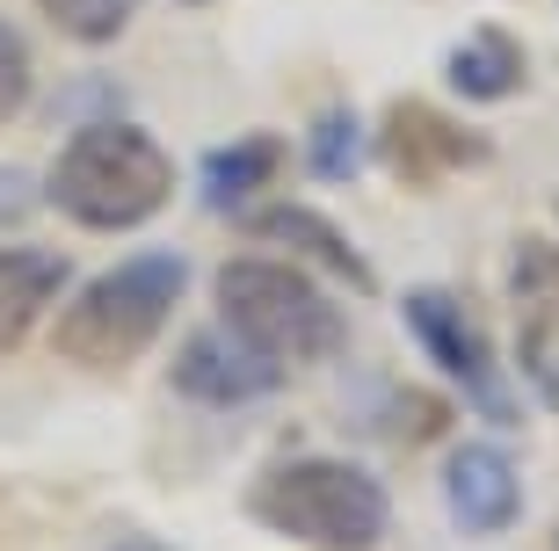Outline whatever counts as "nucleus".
Instances as JSON below:
<instances>
[{
	"mask_svg": "<svg viewBox=\"0 0 559 551\" xmlns=\"http://www.w3.org/2000/svg\"><path fill=\"white\" fill-rule=\"evenodd\" d=\"M276 175H284V139L276 131H248V139H226L204 153L197 196H204V211H248Z\"/></svg>",
	"mask_w": 559,
	"mask_h": 551,
	"instance_id": "obj_11",
	"label": "nucleus"
},
{
	"mask_svg": "<svg viewBox=\"0 0 559 551\" xmlns=\"http://www.w3.org/2000/svg\"><path fill=\"white\" fill-rule=\"evenodd\" d=\"M211 290H218V320L233 334H248L254 348H270L276 363H312V356L342 348V312L320 298V284L306 268L240 254V262L218 268Z\"/></svg>",
	"mask_w": 559,
	"mask_h": 551,
	"instance_id": "obj_4",
	"label": "nucleus"
},
{
	"mask_svg": "<svg viewBox=\"0 0 559 551\" xmlns=\"http://www.w3.org/2000/svg\"><path fill=\"white\" fill-rule=\"evenodd\" d=\"M284 385V363L270 348H254L248 334H233L226 320L218 327H197L175 356V392L197 399V407H248L262 392Z\"/></svg>",
	"mask_w": 559,
	"mask_h": 551,
	"instance_id": "obj_6",
	"label": "nucleus"
},
{
	"mask_svg": "<svg viewBox=\"0 0 559 551\" xmlns=\"http://www.w3.org/2000/svg\"><path fill=\"white\" fill-rule=\"evenodd\" d=\"M306 160H312L320 182H349L356 160H364V117L342 109V103L320 109V117H312V139H306Z\"/></svg>",
	"mask_w": 559,
	"mask_h": 551,
	"instance_id": "obj_14",
	"label": "nucleus"
},
{
	"mask_svg": "<svg viewBox=\"0 0 559 551\" xmlns=\"http://www.w3.org/2000/svg\"><path fill=\"white\" fill-rule=\"evenodd\" d=\"M378 160L393 167V175H407V182H436V175H457V167L495 160V139L407 95V103H393L385 123H378Z\"/></svg>",
	"mask_w": 559,
	"mask_h": 551,
	"instance_id": "obj_7",
	"label": "nucleus"
},
{
	"mask_svg": "<svg viewBox=\"0 0 559 551\" xmlns=\"http://www.w3.org/2000/svg\"><path fill=\"white\" fill-rule=\"evenodd\" d=\"M109 551H167V544H153V537H124V544H109Z\"/></svg>",
	"mask_w": 559,
	"mask_h": 551,
	"instance_id": "obj_18",
	"label": "nucleus"
},
{
	"mask_svg": "<svg viewBox=\"0 0 559 551\" xmlns=\"http://www.w3.org/2000/svg\"><path fill=\"white\" fill-rule=\"evenodd\" d=\"M167 196H175L167 145L145 123H124V117H103L87 131H73L66 153L51 160V182H44V204L66 211L73 225H87V232H131Z\"/></svg>",
	"mask_w": 559,
	"mask_h": 551,
	"instance_id": "obj_1",
	"label": "nucleus"
},
{
	"mask_svg": "<svg viewBox=\"0 0 559 551\" xmlns=\"http://www.w3.org/2000/svg\"><path fill=\"white\" fill-rule=\"evenodd\" d=\"M254 232L270 247H290L298 262H312L320 276H334V284H349V290H378V276H371V262L356 254L349 240H342V225L334 218H320V211H306V204H270V211H254Z\"/></svg>",
	"mask_w": 559,
	"mask_h": 551,
	"instance_id": "obj_10",
	"label": "nucleus"
},
{
	"mask_svg": "<svg viewBox=\"0 0 559 551\" xmlns=\"http://www.w3.org/2000/svg\"><path fill=\"white\" fill-rule=\"evenodd\" d=\"M443 501H451L465 537H495L523 515V479L495 443H465V450H451V465H443Z\"/></svg>",
	"mask_w": 559,
	"mask_h": 551,
	"instance_id": "obj_9",
	"label": "nucleus"
},
{
	"mask_svg": "<svg viewBox=\"0 0 559 551\" xmlns=\"http://www.w3.org/2000/svg\"><path fill=\"white\" fill-rule=\"evenodd\" d=\"M59 284H66V254H51V247H0V356L44 320Z\"/></svg>",
	"mask_w": 559,
	"mask_h": 551,
	"instance_id": "obj_12",
	"label": "nucleus"
},
{
	"mask_svg": "<svg viewBox=\"0 0 559 551\" xmlns=\"http://www.w3.org/2000/svg\"><path fill=\"white\" fill-rule=\"evenodd\" d=\"M22 103H29V37L0 22V123H15Z\"/></svg>",
	"mask_w": 559,
	"mask_h": 551,
	"instance_id": "obj_16",
	"label": "nucleus"
},
{
	"mask_svg": "<svg viewBox=\"0 0 559 551\" xmlns=\"http://www.w3.org/2000/svg\"><path fill=\"white\" fill-rule=\"evenodd\" d=\"M182 8H211V0H182Z\"/></svg>",
	"mask_w": 559,
	"mask_h": 551,
	"instance_id": "obj_19",
	"label": "nucleus"
},
{
	"mask_svg": "<svg viewBox=\"0 0 559 551\" xmlns=\"http://www.w3.org/2000/svg\"><path fill=\"white\" fill-rule=\"evenodd\" d=\"M254 523H270L276 537L312 551H371L393 523V501L364 465L342 457H290V465L262 471L248 493Z\"/></svg>",
	"mask_w": 559,
	"mask_h": 551,
	"instance_id": "obj_3",
	"label": "nucleus"
},
{
	"mask_svg": "<svg viewBox=\"0 0 559 551\" xmlns=\"http://www.w3.org/2000/svg\"><path fill=\"white\" fill-rule=\"evenodd\" d=\"M37 175H29V167H8L0 160V225H22L29 218V211H37Z\"/></svg>",
	"mask_w": 559,
	"mask_h": 551,
	"instance_id": "obj_17",
	"label": "nucleus"
},
{
	"mask_svg": "<svg viewBox=\"0 0 559 551\" xmlns=\"http://www.w3.org/2000/svg\"><path fill=\"white\" fill-rule=\"evenodd\" d=\"M443 81H451L457 103H509L523 87V44L516 29H473V37L457 44L451 59H443Z\"/></svg>",
	"mask_w": 559,
	"mask_h": 551,
	"instance_id": "obj_13",
	"label": "nucleus"
},
{
	"mask_svg": "<svg viewBox=\"0 0 559 551\" xmlns=\"http://www.w3.org/2000/svg\"><path fill=\"white\" fill-rule=\"evenodd\" d=\"M400 312H407L421 356H429V363L443 370V378H451L487 421H516V399H509V378H501V363H495V342L479 334V320L465 312L457 290L421 284V290H407V306H400Z\"/></svg>",
	"mask_w": 559,
	"mask_h": 551,
	"instance_id": "obj_5",
	"label": "nucleus"
},
{
	"mask_svg": "<svg viewBox=\"0 0 559 551\" xmlns=\"http://www.w3.org/2000/svg\"><path fill=\"white\" fill-rule=\"evenodd\" d=\"M182 290H189V262L167 254V247L87 276L73 290V306L59 312V356L66 363H87V370H124L167 327V312L182 306Z\"/></svg>",
	"mask_w": 559,
	"mask_h": 551,
	"instance_id": "obj_2",
	"label": "nucleus"
},
{
	"mask_svg": "<svg viewBox=\"0 0 559 551\" xmlns=\"http://www.w3.org/2000/svg\"><path fill=\"white\" fill-rule=\"evenodd\" d=\"M509 312H516V363L545 407H559V254L523 240L509 262Z\"/></svg>",
	"mask_w": 559,
	"mask_h": 551,
	"instance_id": "obj_8",
	"label": "nucleus"
},
{
	"mask_svg": "<svg viewBox=\"0 0 559 551\" xmlns=\"http://www.w3.org/2000/svg\"><path fill=\"white\" fill-rule=\"evenodd\" d=\"M44 8V22L59 29V37H73V44H117L131 29V15H139V0H37Z\"/></svg>",
	"mask_w": 559,
	"mask_h": 551,
	"instance_id": "obj_15",
	"label": "nucleus"
}]
</instances>
